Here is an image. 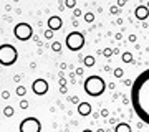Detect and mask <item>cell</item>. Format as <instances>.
<instances>
[{"label": "cell", "mask_w": 149, "mask_h": 132, "mask_svg": "<svg viewBox=\"0 0 149 132\" xmlns=\"http://www.w3.org/2000/svg\"><path fill=\"white\" fill-rule=\"evenodd\" d=\"M83 88H85L86 94L93 96V97H98V96H101L103 93H104V89H106V83H104V79L101 78V76H90V78L85 79V84H83Z\"/></svg>", "instance_id": "cell-2"}, {"label": "cell", "mask_w": 149, "mask_h": 132, "mask_svg": "<svg viewBox=\"0 0 149 132\" xmlns=\"http://www.w3.org/2000/svg\"><path fill=\"white\" fill-rule=\"evenodd\" d=\"M13 35L17 37V40H20V41H27L30 40L33 35V28L28 23H18V25L13 28Z\"/></svg>", "instance_id": "cell-6"}, {"label": "cell", "mask_w": 149, "mask_h": 132, "mask_svg": "<svg viewBox=\"0 0 149 132\" xmlns=\"http://www.w3.org/2000/svg\"><path fill=\"white\" fill-rule=\"evenodd\" d=\"M66 7H74V2L73 0H68V2H66Z\"/></svg>", "instance_id": "cell-20"}, {"label": "cell", "mask_w": 149, "mask_h": 132, "mask_svg": "<svg viewBox=\"0 0 149 132\" xmlns=\"http://www.w3.org/2000/svg\"><path fill=\"white\" fill-rule=\"evenodd\" d=\"M32 89H33L35 94L43 96V94H47L48 93V83L45 81V79H35L33 84H32Z\"/></svg>", "instance_id": "cell-7"}, {"label": "cell", "mask_w": 149, "mask_h": 132, "mask_svg": "<svg viewBox=\"0 0 149 132\" xmlns=\"http://www.w3.org/2000/svg\"><path fill=\"white\" fill-rule=\"evenodd\" d=\"M61 25H63V21H61L60 17L53 15V17H50V18H48V26H50V30H52V32H53V30H60Z\"/></svg>", "instance_id": "cell-8"}, {"label": "cell", "mask_w": 149, "mask_h": 132, "mask_svg": "<svg viewBox=\"0 0 149 132\" xmlns=\"http://www.w3.org/2000/svg\"><path fill=\"white\" fill-rule=\"evenodd\" d=\"M148 13H149L148 7H138V8H136V17H138L139 20H144V18H148Z\"/></svg>", "instance_id": "cell-10"}, {"label": "cell", "mask_w": 149, "mask_h": 132, "mask_svg": "<svg viewBox=\"0 0 149 132\" xmlns=\"http://www.w3.org/2000/svg\"><path fill=\"white\" fill-rule=\"evenodd\" d=\"M3 114H5V116H8V117H10L12 114H13V109H12V107H5V111H3Z\"/></svg>", "instance_id": "cell-13"}, {"label": "cell", "mask_w": 149, "mask_h": 132, "mask_svg": "<svg viewBox=\"0 0 149 132\" xmlns=\"http://www.w3.org/2000/svg\"><path fill=\"white\" fill-rule=\"evenodd\" d=\"M52 48H53L55 51H60V50H61V45H60V43L56 41V43H53V45H52Z\"/></svg>", "instance_id": "cell-14"}, {"label": "cell", "mask_w": 149, "mask_h": 132, "mask_svg": "<svg viewBox=\"0 0 149 132\" xmlns=\"http://www.w3.org/2000/svg\"><path fill=\"white\" fill-rule=\"evenodd\" d=\"M20 132H42V122L37 117H25L20 122Z\"/></svg>", "instance_id": "cell-5"}, {"label": "cell", "mask_w": 149, "mask_h": 132, "mask_svg": "<svg viewBox=\"0 0 149 132\" xmlns=\"http://www.w3.org/2000/svg\"><path fill=\"white\" fill-rule=\"evenodd\" d=\"M116 132H131V127H129V124L123 122V124H118L116 126Z\"/></svg>", "instance_id": "cell-11"}, {"label": "cell", "mask_w": 149, "mask_h": 132, "mask_svg": "<svg viewBox=\"0 0 149 132\" xmlns=\"http://www.w3.org/2000/svg\"><path fill=\"white\" fill-rule=\"evenodd\" d=\"M85 64H86V66H93V64H95V58H93V56H86V58H85Z\"/></svg>", "instance_id": "cell-12"}, {"label": "cell", "mask_w": 149, "mask_h": 132, "mask_svg": "<svg viewBox=\"0 0 149 132\" xmlns=\"http://www.w3.org/2000/svg\"><path fill=\"white\" fill-rule=\"evenodd\" d=\"M17 94H18V96H23V94H25V88H22V86H20V88L17 89Z\"/></svg>", "instance_id": "cell-15"}, {"label": "cell", "mask_w": 149, "mask_h": 132, "mask_svg": "<svg viewBox=\"0 0 149 132\" xmlns=\"http://www.w3.org/2000/svg\"><path fill=\"white\" fill-rule=\"evenodd\" d=\"M148 10H149V3H148Z\"/></svg>", "instance_id": "cell-23"}, {"label": "cell", "mask_w": 149, "mask_h": 132, "mask_svg": "<svg viewBox=\"0 0 149 132\" xmlns=\"http://www.w3.org/2000/svg\"><path fill=\"white\" fill-rule=\"evenodd\" d=\"M114 74H116V78H119V76L123 74V69H119V68H118L116 71H114Z\"/></svg>", "instance_id": "cell-18"}, {"label": "cell", "mask_w": 149, "mask_h": 132, "mask_svg": "<svg viewBox=\"0 0 149 132\" xmlns=\"http://www.w3.org/2000/svg\"><path fill=\"white\" fill-rule=\"evenodd\" d=\"M45 37H47V38H52V30H47V32H45Z\"/></svg>", "instance_id": "cell-21"}, {"label": "cell", "mask_w": 149, "mask_h": 132, "mask_svg": "<svg viewBox=\"0 0 149 132\" xmlns=\"http://www.w3.org/2000/svg\"><path fill=\"white\" fill-rule=\"evenodd\" d=\"M65 43H66L68 50H71V51H80L81 48L85 46V37L80 32H71L66 35V41Z\"/></svg>", "instance_id": "cell-4"}, {"label": "cell", "mask_w": 149, "mask_h": 132, "mask_svg": "<svg viewBox=\"0 0 149 132\" xmlns=\"http://www.w3.org/2000/svg\"><path fill=\"white\" fill-rule=\"evenodd\" d=\"M131 106L136 116L149 126V69H144L131 84Z\"/></svg>", "instance_id": "cell-1"}, {"label": "cell", "mask_w": 149, "mask_h": 132, "mask_svg": "<svg viewBox=\"0 0 149 132\" xmlns=\"http://www.w3.org/2000/svg\"><path fill=\"white\" fill-rule=\"evenodd\" d=\"M18 59V51L17 48L10 43H3L0 45V64L3 66H12Z\"/></svg>", "instance_id": "cell-3"}, {"label": "cell", "mask_w": 149, "mask_h": 132, "mask_svg": "<svg viewBox=\"0 0 149 132\" xmlns=\"http://www.w3.org/2000/svg\"><path fill=\"white\" fill-rule=\"evenodd\" d=\"M85 18H86L88 21H93V18H95V17L91 15V13H88V15H85Z\"/></svg>", "instance_id": "cell-19"}, {"label": "cell", "mask_w": 149, "mask_h": 132, "mask_svg": "<svg viewBox=\"0 0 149 132\" xmlns=\"http://www.w3.org/2000/svg\"><path fill=\"white\" fill-rule=\"evenodd\" d=\"M123 59H124V61H131V55H129V53H126V55L123 56Z\"/></svg>", "instance_id": "cell-17"}, {"label": "cell", "mask_w": 149, "mask_h": 132, "mask_svg": "<svg viewBox=\"0 0 149 132\" xmlns=\"http://www.w3.org/2000/svg\"><path fill=\"white\" fill-rule=\"evenodd\" d=\"M83 132H91V131H88V129H86V131H83Z\"/></svg>", "instance_id": "cell-22"}, {"label": "cell", "mask_w": 149, "mask_h": 132, "mask_svg": "<svg viewBox=\"0 0 149 132\" xmlns=\"http://www.w3.org/2000/svg\"><path fill=\"white\" fill-rule=\"evenodd\" d=\"M78 112L81 116H88V114H91V106L88 102H80L78 104Z\"/></svg>", "instance_id": "cell-9"}, {"label": "cell", "mask_w": 149, "mask_h": 132, "mask_svg": "<svg viewBox=\"0 0 149 132\" xmlns=\"http://www.w3.org/2000/svg\"><path fill=\"white\" fill-rule=\"evenodd\" d=\"M20 107H22V109H27V107H28V102H27V101H22V102H20Z\"/></svg>", "instance_id": "cell-16"}]
</instances>
